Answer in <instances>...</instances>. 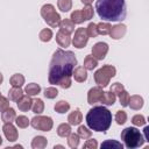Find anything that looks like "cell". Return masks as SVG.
Returning <instances> with one entry per match:
<instances>
[{
    "mask_svg": "<svg viewBox=\"0 0 149 149\" xmlns=\"http://www.w3.org/2000/svg\"><path fill=\"white\" fill-rule=\"evenodd\" d=\"M77 65L76 55L70 50L57 49L50 61L48 80L52 85H58L59 80L65 77H71L72 71Z\"/></svg>",
    "mask_w": 149,
    "mask_h": 149,
    "instance_id": "6da1fadb",
    "label": "cell"
},
{
    "mask_svg": "<svg viewBox=\"0 0 149 149\" xmlns=\"http://www.w3.org/2000/svg\"><path fill=\"white\" fill-rule=\"evenodd\" d=\"M95 9L99 17L105 21H122L127 15L125 0H97Z\"/></svg>",
    "mask_w": 149,
    "mask_h": 149,
    "instance_id": "7a4b0ae2",
    "label": "cell"
},
{
    "mask_svg": "<svg viewBox=\"0 0 149 149\" xmlns=\"http://www.w3.org/2000/svg\"><path fill=\"white\" fill-rule=\"evenodd\" d=\"M85 120L90 129L105 133L112 125V113L104 105L94 106L87 112Z\"/></svg>",
    "mask_w": 149,
    "mask_h": 149,
    "instance_id": "3957f363",
    "label": "cell"
},
{
    "mask_svg": "<svg viewBox=\"0 0 149 149\" xmlns=\"http://www.w3.org/2000/svg\"><path fill=\"white\" fill-rule=\"evenodd\" d=\"M121 140L126 148L128 149H135L139 147H142L146 142L144 136L142 133L135 128V127H127L121 132Z\"/></svg>",
    "mask_w": 149,
    "mask_h": 149,
    "instance_id": "277c9868",
    "label": "cell"
},
{
    "mask_svg": "<svg viewBox=\"0 0 149 149\" xmlns=\"http://www.w3.org/2000/svg\"><path fill=\"white\" fill-rule=\"evenodd\" d=\"M116 74V69L113 65H104L102 68L98 69L94 72V81L101 86V87H106L109 84V80Z\"/></svg>",
    "mask_w": 149,
    "mask_h": 149,
    "instance_id": "5b68a950",
    "label": "cell"
},
{
    "mask_svg": "<svg viewBox=\"0 0 149 149\" xmlns=\"http://www.w3.org/2000/svg\"><path fill=\"white\" fill-rule=\"evenodd\" d=\"M41 16L44 19L45 23L51 28H56L61 23V15L56 12L55 7L51 3H45L41 8Z\"/></svg>",
    "mask_w": 149,
    "mask_h": 149,
    "instance_id": "8992f818",
    "label": "cell"
},
{
    "mask_svg": "<svg viewBox=\"0 0 149 149\" xmlns=\"http://www.w3.org/2000/svg\"><path fill=\"white\" fill-rule=\"evenodd\" d=\"M30 125L34 129H37L41 132H50L54 127V121L50 116L37 114V116H34L30 120Z\"/></svg>",
    "mask_w": 149,
    "mask_h": 149,
    "instance_id": "52a82bcc",
    "label": "cell"
},
{
    "mask_svg": "<svg viewBox=\"0 0 149 149\" xmlns=\"http://www.w3.org/2000/svg\"><path fill=\"white\" fill-rule=\"evenodd\" d=\"M88 36L86 34V29L80 27V28H77L76 31H74V36L72 37V44L74 48L77 49H83L86 47L87 42H88Z\"/></svg>",
    "mask_w": 149,
    "mask_h": 149,
    "instance_id": "ba28073f",
    "label": "cell"
},
{
    "mask_svg": "<svg viewBox=\"0 0 149 149\" xmlns=\"http://www.w3.org/2000/svg\"><path fill=\"white\" fill-rule=\"evenodd\" d=\"M108 49L109 47L106 42H98L92 47V56L98 61H102L106 57Z\"/></svg>",
    "mask_w": 149,
    "mask_h": 149,
    "instance_id": "9c48e42d",
    "label": "cell"
},
{
    "mask_svg": "<svg viewBox=\"0 0 149 149\" xmlns=\"http://www.w3.org/2000/svg\"><path fill=\"white\" fill-rule=\"evenodd\" d=\"M2 132L5 134V137L9 142H15L19 137V132L16 130V127L12 122H6L2 127Z\"/></svg>",
    "mask_w": 149,
    "mask_h": 149,
    "instance_id": "30bf717a",
    "label": "cell"
},
{
    "mask_svg": "<svg viewBox=\"0 0 149 149\" xmlns=\"http://www.w3.org/2000/svg\"><path fill=\"white\" fill-rule=\"evenodd\" d=\"M102 87L101 86H94L92 88H90V91L87 92V102L90 105H94L97 102H99L100 97L102 94Z\"/></svg>",
    "mask_w": 149,
    "mask_h": 149,
    "instance_id": "8fae6325",
    "label": "cell"
},
{
    "mask_svg": "<svg viewBox=\"0 0 149 149\" xmlns=\"http://www.w3.org/2000/svg\"><path fill=\"white\" fill-rule=\"evenodd\" d=\"M126 31H127L126 24H123V23H118V24H115V26H113V27L111 28L109 36H111L113 40H120V38H122V37L126 35Z\"/></svg>",
    "mask_w": 149,
    "mask_h": 149,
    "instance_id": "7c38bea8",
    "label": "cell"
},
{
    "mask_svg": "<svg viewBox=\"0 0 149 149\" xmlns=\"http://www.w3.org/2000/svg\"><path fill=\"white\" fill-rule=\"evenodd\" d=\"M16 105H17V108L21 111V112H28L30 108H31V105H33V99L30 95H22L17 101H16Z\"/></svg>",
    "mask_w": 149,
    "mask_h": 149,
    "instance_id": "4fadbf2b",
    "label": "cell"
},
{
    "mask_svg": "<svg viewBox=\"0 0 149 149\" xmlns=\"http://www.w3.org/2000/svg\"><path fill=\"white\" fill-rule=\"evenodd\" d=\"M72 77L78 83H84L87 79V70L84 66H76L72 71Z\"/></svg>",
    "mask_w": 149,
    "mask_h": 149,
    "instance_id": "5bb4252c",
    "label": "cell"
},
{
    "mask_svg": "<svg viewBox=\"0 0 149 149\" xmlns=\"http://www.w3.org/2000/svg\"><path fill=\"white\" fill-rule=\"evenodd\" d=\"M115 100H116V95L113 92H111V91H104L102 94H101V97H100L99 102H101L105 106H113L115 104Z\"/></svg>",
    "mask_w": 149,
    "mask_h": 149,
    "instance_id": "9a60e30c",
    "label": "cell"
},
{
    "mask_svg": "<svg viewBox=\"0 0 149 149\" xmlns=\"http://www.w3.org/2000/svg\"><path fill=\"white\" fill-rule=\"evenodd\" d=\"M143 104H144V100L141 95L139 94H134L132 97H129V101H128V106L134 109V111H139L143 107Z\"/></svg>",
    "mask_w": 149,
    "mask_h": 149,
    "instance_id": "2e32d148",
    "label": "cell"
},
{
    "mask_svg": "<svg viewBox=\"0 0 149 149\" xmlns=\"http://www.w3.org/2000/svg\"><path fill=\"white\" fill-rule=\"evenodd\" d=\"M56 42H57V44L59 47L66 48V47H69L71 44V37H70L69 34H65V33H63V31L59 30L56 34Z\"/></svg>",
    "mask_w": 149,
    "mask_h": 149,
    "instance_id": "e0dca14e",
    "label": "cell"
},
{
    "mask_svg": "<svg viewBox=\"0 0 149 149\" xmlns=\"http://www.w3.org/2000/svg\"><path fill=\"white\" fill-rule=\"evenodd\" d=\"M59 30L65 33V34H69L71 35L73 31H74V23L70 20V19H63L61 20V23H59Z\"/></svg>",
    "mask_w": 149,
    "mask_h": 149,
    "instance_id": "ac0fdd59",
    "label": "cell"
},
{
    "mask_svg": "<svg viewBox=\"0 0 149 149\" xmlns=\"http://www.w3.org/2000/svg\"><path fill=\"white\" fill-rule=\"evenodd\" d=\"M68 121L71 126H78L83 121V114L79 109H74L68 115Z\"/></svg>",
    "mask_w": 149,
    "mask_h": 149,
    "instance_id": "d6986e66",
    "label": "cell"
},
{
    "mask_svg": "<svg viewBox=\"0 0 149 149\" xmlns=\"http://www.w3.org/2000/svg\"><path fill=\"white\" fill-rule=\"evenodd\" d=\"M47 146H48V141L42 135L35 136L33 139V141H31V148L33 149H44Z\"/></svg>",
    "mask_w": 149,
    "mask_h": 149,
    "instance_id": "ffe728a7",
    "label": "cell"
},
{
    "mask_svg": "<svg viewBox=\"0 0 149 149\" xmlns=\"http://www.w3.org/2000/svg\"><path fill=\"white\" fill-rule=\"evenodd\" d=\"M16 118V112L14 108L12 107H8L7 109H5L1 114V120L6 123V122H13Z\"/></svg>",
    "mask_w": 149,
    "mask_h": 149,
    "instance_id": "44dd1931",
    "label": "cell"
},
{
    "mask_svg": "<svg viewBox=\"0 0 149 149\" xmlns=\"http://www.w3.org/2000/svg\"><path fill=\"white\" fill-rule=\"evenodd\" d=\"M41 92V86L36 83H30V84H27L26 87H24V93L30 95V97H34V95H37L38 93Z\"/></svg>",
    "mask_w": 149,
    "mask_h": 149,
    "instance_id": "7402d4cb",
    "label": "cell"
},
{
    "mask_svg": "<svg viewBox=\"0 0 149 149\" xmlns=\"http://www.w3.org/2000/svg\"><path fill=\"white\" fill-rule=\"evenodd\" d=\"M9 83H10L12 87H21L24 84V77L21 73H14L10 77Z\"/></svg>",
    "mask_w": 149,
    "mask_h": 149,
    "instance_id": "603a6c76",
    "label": "cell"
},
{
    "mask_svg": "<svg viewBox=\"0 0 149 149\" xmlns=\"http://www.w3.org/2000/svg\"><path fill=\"white\" fill-rule=\"evenodd\" d=\"M22 95H23V91H22L21 87H12V88L9 90V92H8V98H9V100L15 101V102H16Z\"/></svg>",
    "mask_w": 149,
    "mask_h": 149,
    "instance_id": "cb8c5ba5",
    "label": "cell"
},
{
    "mask_svg": "<svg viewBox=\"0 0 149 149\" xmlns=\"http://www.w3.org/2000/svg\"><path fill=\"white\" fill-rule=\"evenodd\" d=\"M71 133V125L70 123H61L57 127V135L61 137H68Z\"/></svg>",
    "mask_w": 149,
    "mask_h": 149,
    "instance_id": "d4e9b609",
    "label": "cell"
},
{
    "mask_svg": "<svg viewBox=\"0 0 149 149\" xmlns=\"http://www.w3.org/2000/svg\"><path fill=\"white\" fill-rule=\"evenodd\" d=\"M98 65V59H95L92 55H87L84 59V68L86 70H93Z\"/></svg>",
    "mask_w": 149,
    "mask_h": 149,
    "instance_id": "484cf974",
    "label": "cell"
},
{
    "mask_svg": "<svg viewBox=\"0 0 149 149\" xmlns=\"http://www.w3.org/2000/svg\"><path fill=\"white\" fill-rule=\"evenodd\" d=\"M54 108H55V111L57 113L64 114V113H66L70 109V104L68 101H65V100H59L58 102L55 104V107Z\"/></svg>",
    "mask_w": 149,
    "mask_h": 149,
    "instance_id": "4316f807",
    "label": "cell"
},
{
    "mask_svg": "<svg viewBox=\"0 0 149 149\" xmlns=\"http://www.w3.org/2000/svg\"><path fill=\"white\" fill-rule=\"evenodd\" d=\"M31 111L35 114H41L44 111V102L42 99L37 98L35 100H33V105H31Z\"/></svg>",
    "mask_w": 149,
    "mask_h": 149,
    "instance_id": "83f0119b",
    "label": "cell"
},
{
    "mask_svg": "<svg viewBox=\"0 0 149 149\" xmlns=\"http://www.w3.org/2000/svg\"><path fill=\"white\" fill-rule=\"evenodd\" d=\"M79 140H80L79 135L77 133H72L71 132L69 134V136H68V146L70 148H72V149H76L79 146Z\"/></svg>",
    "mask_w": 149,
    "mask_h": 149,
    "instance_id": "f1b7e54d",
    "label": "cell"
},
{
    "mask_svg": "<svg viewBox=\"0 0 149 149\" xmlns=\"http://www.w3.org/2000/svg\"><path fill=\"white\" fill-rule=\"evenodd\" d=\"M101 148H106V149H122L123 144L121 142H118L115 140H106L105 142L101 143Z\"/></svg>",
    "mask_w": 149,
    "mask_h": 149,
    "instance_id": "f546056e",
    "label": "cell"
},
{
    "mask_svg": "<svg viewBox=\"0 0 149 149\" xmlns=\"http://www.w3.org/2000/svg\"><path fill=\"white\" fill-rule=\"evenodd\" d=\"M111 28H112V26L108 22H99V23H97L98 34H100V35H109Z\"/></svg>",
    "mask_w": 149,
    "mask_h": 149,
    "instance_id": "4dcf8cb0",
    "label": "cell"
},
{
    "mask_svg": "<svg viewBox=\"0 0 149 149\" xmlns=\"http://www.w3.org/2000/svg\"><path fill=\"white\" fill-rule=\"evenodd\" d=\"M38 37H40V40H41L42 42H50L51 38L54 37L52 30L49 29V28H44V29H42V30L40 31Z\"/></svg>",
    "mask_w": 149,
    "mask_h": 149,
    "instance_id": "1f68e13d",
    "label": "cell"
},
{
    "mask_svg": "<svg viewBox=\"0 0 149 149\" xmlns=\"http://www.w3.org/2000/svg\"><path fill=\"white\" fill-rule=\"evenodd\" d=\"M14 121H15V123L19 128H27L30 125V121L26 115H19V116L15 118Z\"/></svg>",
    "mask_w": 149,
    "mask_h": 149,
    "instance_id": "d6a6232c",
    "label": "cell"
},
{
    "mask_svg": "<svg viewBox=\"0 0 149 149\" xmlns=\"http://www.w3.org/2000/svg\"><path fill=\"white\" fill-rule=\"evenodd\" d=\"M57 6L58 9L66 13L72 8V0H58L57 1Z\"/></svg>",
    "mask_w": 149,
    "mask_h": 149,
    "instance_id": "836d02e7",
    "label": "cell"
},
{
    "mask_svg": "<svg viewBox=\"0 0 149 149\" xmlns=\"http://www.w3.org/2000/svg\"><path fill=\"white\" fill-rule=\"evenodd\" d=\"M77 134L79 135L80 139H84V140H87L92 136V132L86 126H79L78 130H77Z\"/></svg>",
    "mask_w": 149,
    "mask_h": 149,
    "instance_id": "e575fe53",
    "label": "cell"
},
{
    "mask_svg": "<svg viewBox=\"0 0 149 149\" xmlns=\"http://www.w3.org/2000/svg\"><path fill=\"white\" fill-rule=\"evenodd\" d=\"M70 20L74 23V24H80L83 23L85 20L83 17V14H81V10H73L71 13V16H70Z\"/></svg>",
    "mask_w": 149,
    "mask_h": 149,
    "instance_id": "d590c367",
    "label": "cell"
},
{
    "mask_svg": "<svg viewBox=\"0 0 149 149\" xmlns=\"http://www.w3.org/2000/svg\"><path fill=\"white\" fill-rule=\"evenodd\" d=\"M81 14H83L84 20H85V21H88V20H91V19L93 17V15H94V9H93V7H92L91 5H86V6L84 7V9L81 10Z\"/></svg>",
    "mask_w": 149,
    "mask_h": 149,
    "instance_id": "8d00e7d4",
    "label": "cell"
},
{
    "mask_svg": "<svg viewBox=\"0 0 149 149\" xmlns=\"http://www.w3.org/2000/svg\"><path fill=\"white\" fill-rule=\"evenodd\" d=\"M86 29V34H87V36L88 37H97L99 34H98V29H97V23H94V22H91V23H88V26L85 28Z\"/></svg>",
    "mask_w": 149,
    "mask_h": 149,
    "instance_id": "74e56055",
    "label": "cell"
},
{
    "mask_svg": "<svg viewBox=\"0 0 149 149\" xmlns=\"http://www.w3.org/2000/svg\"><path fill=\"white\" fill-rule=\"evenodd\" d=\"M43 94H44V97L47 99H55L58 95V90L56 87H54V86H50V87L44 88Z\"/></svg>",
    "mask_w": 149,
    "mask_h": 149,
    "instance_id": "f35d334b",
    "label": "cell"
},
{
    "mask_svg": "<svg viewBox=\"0 0 149 149\" xmlns=\"http://www.w3.org/2000/svg\"><path fill=\"white\" fill-rule=\"evenodd\" d=\"M146 118L142 115V114H136V115H134L133 118H132V123L134 125V126H137V127H140V126H144L146 125Z\"/></svg>",
    "mask_w": 149,
    "mask_h": 149,
    "instance_id": "ab89813d",
    "label": "cell"
},
{
    "mask_svg": "<svg viewBox=\"0 0 149 149\" xmlns=\"http://www.w3.org/2000/svg\"><path fill=\"white\" fill-rule=\"evenodd\" d=\"M115 121L118 125H125L127 121V113L125 111H118L115 114Z\"/></svg>",
    "mask_w": 149,
    "mask_h": 149,
    "instance_id": "60d3db41",
    "label": "cell"
},
{
    "mask_svg": "<svg viewBox=\"0 0 149 149\" xmlns=\"http://www.w3.org/2000/svg\"><path fill=\"white\" fill-rule=\"evenodd\" d=\"M129 93L126 91V90H123L120 94H119V101H120V104H121V106L122 107H126V106H128V101H129Z\"/></svg>",
    "mask_w": 149,
    "mask_h": 149,
    "instance_id": "b9f144b4",
    "label": "cell"
},
{
    "mask_svg": "<svg viewBox=\"0 0 149 149\" xmlns=\"http://www.w3.org/2000/svg\"><path fill=\"white\" fill-rule=\"evenodd\" d=\"M123 90H125V86L121 83H114V84H112V86L109 88V91L113 92L115 95H119Z\"/></svg>",
    "mask_w": 149,
    "mask_h": 149,
    "instance_id": "7bdbcfd3",
    "label": "cell"
},
{
    "mask_svg": "<svg viewBox=\"0 0 149 149\" xmlns=\"http://www.w3.org/2000/svg\"><path fill=\"white\" fill-rule=\"evenodd\" d=\"M72 85V80H71V77H65L63 79L59 80L58 83V86H61L62 88H70Z\"/></svg>",
    "mask_w": 149,
    "mask_h": 149,
    "instance_id": "ee69618b",
    "label": "cell"
},
{
    "mask_svg": "<svg viewBox=\"0 0 149 149\" xmlns=\"http://www.w3.org/2000/svg\"><path fill=\"white\" fill-rule=\"evenodd\" d=\"M83 148H84V149H97V148H98V142H97V140H94V139H90V140H87V141L84 143Z\"/></svg>",
    "mask_w": 149,
    "mask_h": 149,
    "instance_id": "f6af8a7d",
    "label": "cell"
},
{
    "mask_svg": "<svg viewBox=\"0 0 149 149\" xmlns=\"http://www.w3.org/2000/svg\"><path fill=\"white\" fill-rule=\"evenodd\" d=\"M8 107H9V100H8V98H6L3 95H0V112H3Z\"/></svg>",
    "mask_w": 149,
    "mask_h": 149,
    "instance_id": "bcb514c9",
    "label": "cell"
},
{
    "mask_svg": "<svg viewBox=\"0 0 149 149\" xmlns=\"http://www.w3.org/2000/svg\"><path fill=\"white\" fill-rule=\"evenodd\" d=\"M144 140L146 141H149V137H148V130H149V127H144Z\"/></svg>",
    "mask_w": 149,
    "mask_h": 149,
    "instance_id": "7dc6e473",
    "label": "cell"
},
{
    "mask_svg": "<svg viewBox=\"0 0 149 149\" xmlns=\"http://www.w3.org/2000/svg\"><path fill=\"white\" fill-rule=\"evenodd\" d=\"M80 1H81V3H84L85 6H86V5H91V3L93 2V0H80Z\"/></svg>",
    "mask_w": 149,
    "mask_h": 149,
    "instance_id": "c3c4849f",
    "label": "cell"
},
{
    "mask_svg": "<svg viewBox=\"0 0 149 149\" xmlns=\"http://www.w3.org/2000/svg\"><path fill=\"white\" fill-rule=\"evenodd\" d=\"M3 81V76H2V73L0 72V85H1V83Z\"/></svg>",
    "mask_w": 149,
    "mask_h": 149,
    "instance_id": "681fc988",
    "label": "cell"
},
{
    "mask_svg": "<svg viewBox=\"0 0 149 149\" xmlns=\"http://www.w3.org/2000/svg\"><path fill=\"white\" fill-rule=\"evenodd\" d=\"M54 148L56 149V148H64V147H63V146H61V144H57V146H55Z\"/></svg>",
    "mask_w": 149,
    "mask_h": 149,
    "instance_id": "f907efd6",
    "label": "cell"
},
{
    "mask_svg": "<svg viewBox=\"0 0 149 149\" xmlns=\"http://www.w3.org/2000/svg\"><path fill=\"white\" fill-rule=\"evenodd\" d=\"M2 144V137H1V135H0V146Z\"/></svg>",
    "mask_w": 149,
    "mask_h": 149,
    "instance_id": "816d5d0a",
    "label": "cell"
},
{
    "mask_svg": "<svg viewBox=\"0 0 149 149\" xmlns=\"http://www.w3.org/2000/svg\"><path fill=\"white\" fill-rule=\"evenodd\" d=\"M0 95H1V94H0Z\"/></svg>",
    "mask_w": 149,
    "mask_h": 149,
    "instance_id": "f5cc1de1",
    "label": "cell"
}]
</instances>
